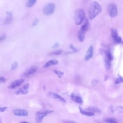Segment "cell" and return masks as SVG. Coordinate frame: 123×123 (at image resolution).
<instances>
[{
    "mask_svg": "<svg viewBox=\"0 0 123 123\" xmlns=\"http://www.w3.org/2000/svg\"><path fill=\"white\" fill-rule=\"evenodd\" d=\"M102 11L101 5L97 2L94 1L91 5L89 10V17L90 20L94 19Z\"/></svg>",
    "mask_w": 123,
    "mask_h": 123,
    "instance_id": "6da1fadb",
    "label": "cell"
},
{
    "mask_svg": "<svg viewBox=\"0 0 123 123\" xmlns=\"http://www.w3.org/2000/svg\"><path fill=\"white\" fill-rule=\"evenodd\" d=\"M85 17V12L82 8L77 9L74 12V22L76 25H80L84 21Z\"/></svg>",
    "mask_w": 123,
    "mask_h": 123,
    "instance_id": "7a4b0ae2",
    "label": "cell"
},
{
    "mask_svg": "<svg viewBox=\"0 0 123 123\" xmlns=\"http://www.w3.org/2000/svg\"><path fill=\"white\" fill-rule=\"evenodd\" d=\"M55 5L54 3H47L44 6L43 9V12L45 15L49 16L54 13L55 10Z\"/></svg>",
    "mask_w": 123,
    "mask_h": 123,
    "instance_id": "3957f363",
    "label": "cell"
},
{
    "mask_svg": "<svg viewBox=\"0 0 123 123\" xmlns=\"http://www.w3.org/2000/svg\"><path fill=\"white\" fill-rule=\"evenodd\" d=\"M88 23L86 22L82 26L80 29L78 31V38L80 42H83L84 41L86 32L88 29Z\"/></svg>",
    "mask_w": 123,
    "mask_h": 123,
    "instance_id": "277c9868",
    "label": "cell"
},
{
    "mask_svg": "<svg viewBox=\"0 0 123 123\" xmlns=\"http://www.w3.org/2000/svg\"><path fill=\"white\" fill-rule=\"evenodd\" d=\"M52 110H48L43 112H37L36 113V121L37 123H41L43 119L48 114L52 113Z\"/></svg>",
    "mask_w": 123,
    "mask_h": 123,
    "instance_id": "5b68a950",
    "label": "cell"
},
{
    "mask_svg": "<svg viewBox=\"0 0 123 123\" xmlns=\"http://www.w3.org/2000/svg\"><path fill=\"white\" fill-rule=\"evenodd\" d=\"M108 11L110 16L112 17L116 16L118 13V9L116 5L114 3H111L108 5Z\"/></svg>",
    "mask_w": 123,
    "mask_h": 123,
    "instance_id": "8992f818",
    "label": "cell"
},
{
    "mask_svg": "<svg viewBox=\"0 0 123 123\" xmlns=\"http://www.w3.org/2000/svg\"><path fill=\"white\" fill-rule=\"evenodd\" d=\"M111 36L114 39V41L118 43V44H121L123 43L121 37L119 36L118 34V32L117 30L115 28H111Z\"/></svg>",
    "mask_w": 123,
    "mask_h": 123,
    "instance_id": "52a82bcc",
    "label": "cell"
},
{
    "mask_svg": "<svg viewBox=\"0 0 123 123\" xmlns=\"http://www.w3.org/2000/svg\"><path fill=\"white\" fill-rule=\"evenodd\" d=\"M29 84H26L24 85L23 86H22L21 87L19 88L17 90H16L15 93L16 95H20V94L25 95L27 94L29 91Z\"/></svg>",
    "mask_w": 123,
    "mask_h": 123,
    "instance_id": "ba28073f",
    "label": "cell"
},
{
    "mask_svg": "<svg viewBox=\"0 0 123 123\" xmlns=\"http://www.w3.org/2000/svg\"><path fill=\"white\" fill-rule=\"evenodd\" d=\"M24 82V79H17L12 82L10 86H9V88L10 89H15L19 86H20Z\"/></svg>",
    "mask_w": 123,
    "mask_h": 123,
    "instance_id": "9c48e42d",
    "label": "cell"
},
{
    "mask_svg": "<svg viewBox=\"0 0 123 123\" xmlns=\"http://www.w3.org/2000/svg\"><path fill=\"white\" fill-rule=\"evenodd\" d=\"M13 114L16 116H27L28 115V112L26 110L17 109L13 111Z\"/></svg>",
    "mask_w": 123,
    "mask_h": 123,
    "instance_id": "30bf717a",
    "label": "cell"
},
{
    "mask_svg": "<svg viewBox=\"0 0 123 123\" xmlns=\"http://www.w3.org/2000/svg\"><path fill=\"white\" fill-rule=\"evenodd\" d=\"M94 54V49H93V47L91 45L89 46V48L88 49L87 52L86 53V54L85 55V59L86 61L89 60L90 59L92 58Z\"/></svg>",
    "mask_w": 123,
    "mask_h": 123,
    "instance_id": "8fae6325",
    "label": "cell"
},
{
    "mask_svg": "<svg viewBox=\"0 0 123 123\" xmlns=\"http://www.w3.org/2000/svg\"><path fill=\"white\" fill-rule=\"evenodd\" d=\"M49 95L50 97H51L52 98H53L57 100H58L59 101H61V102H62L63 103L66 102V100H65V99L62 97L61 96H60V95H59L57 93L51 92L49 93Z\"/></svg>",
    "mask_w": 123,
    "mask_h": 123,
    "instance_id": "7c38bea8",
    "label": "cell"
},
{
    "mask_svg": "<svg viewBox=\"0 0 123 123\" xmlns=\"http://www.w3.org/2000/svg\"><path fill=\"white\" fill-rule=\"evenodd\" d=\"M6 18L4 20V24L6 25L10 24L12 20V12L9 11H7L6 12Z\"/></svg>",
    "mask_w": 123,
    "mask_h": 123,
    "instance_id": "4fadbf2b",
    "label": "cell"
},
{
    "mask_svg": "<svg viewBox=\"0 0 123 123\" xmlns=\"http://www.w3.org/2000/svg\"><path fill=\"white\" fill-rule=\"evenodd\" d=\"M37 69L36 66H32L31 67L29 68L26 72H25L24 74L25 76H30L31 75L34 74V73H35L37 72Z\"/></svg>",
    "mask_w": 123,
    "mask_h": 123,
    "instance_id": "5bb4252c",
    "label": "cell"
},
{
    "mask_svg": "<svg viewBox=\"0 0 123 123\" xmlns=\"http://www.w3.org/2000/svg\"><path fill=\"white\" fill-rule=\"evenodd\" d=\"M58 63H59L58 61L56 60H51L45 63L44 65V68H48L52 65H57Z\"/></svg>",
    "mask_w": 123,
    "mask_h": 123,
    "instance_id": "9a60e30c",
    "label": "cell"
},
{
    "mask_svg": "<svg viewBox=\"0 0 123 123\" xmlns=\"http://www.w3.org/2000/svg\"><path fill=\"white\" fill-rule=\"evenodd\" d=\"M71 98L73 101H75L76 103H80V104L83 103V99L82 98L78 96L75 95L74 94H72L71 95Z\"/></svg>",
    "mask_w": 123,
    "mask_h": 123,
    "instance_id": "2e32d148",
    "label": "cell"
},
{
    "mask_svg": "<svg viewBox=\"0 0 123 123\" xmlns=\"http://www.w3.org/2000/svg\"><path fill=\"white\" fill-rule=\"evenodd\" d=\"M79 110H80V113H81L82 114H83L84 115L87 116H92L95 115V113L93 112L88 111L87 110H86V111L84 110L82 108H81L80 107H79Z\"/></svg>",
    "mask_w": 123,
    "mask_h": 123,
    "instance_id": "e0dca14e",
    "label": "cell"
},
{
    "mask_svg": "<svg viewBox=\"0 0 123 123\" xmlns=\"http://www.w3.org/2000/svg\"><path fill=\"white\" fill-rule=\"evenodd\" d=\"M104 64H105L106 69L107 70L110 69L111 66V61L104 58Z\"/></svg>",
    "mask_w": 123,
    "mask_h": 123,
    "instance_id": "ac0fdd59",
    "label": "cell"
},
{
    "mask_svg": "<svg viewBox=\"0 0 123 123\" xmlns=\"http://www.w3.org/2000/svg\"><path fill=\"white\" fill-rule=\"evenodd\" d=\"M86 110L88 111L93 112H94L95 113L96 112V113H100L101 112L100 110L98 108H97V107H91V108H87Z\"/></svg>",
    "mask_w": 123,
    "mask_h": 123,
    "instance_id": "d6986e66",
    "label": "cell"
},
{
    "mask_svg": "<svg viewBox=\"0 0 123 123\" xmlns=\"http://www.w3.org/2000/svg\"><path fill=\"white\" fill-rule=\"evenodd\" d=\"M37 0H28L26 3V6L30 8L32 7L36 3Z\"/></svg>",
    "mask_w": 123,
    "mask_h": 123,
    "instance_id": "ffe728a7",
    "label": "cell"
},
{
    "mask_svg": "<svg viewBox=\"0 0 123 123\" xmlns=\"http://www.w3.org/2000/svg\"><path fill=\"white\" fill-rule=\"evenodd\" d=\"M53 71L55 73V74L58 76V77L60 78H62V76H63L64 73L62 72V71H59V70H53Z\"/></svg>",
    "mask_w": 123,
    "mask_h": 123,
    "instance_id": "44dd1931",
    "label": "cell"
},
{
    "mask_svg": "<svg viewBox=\"0 0 123 123\" xmlns=\"http://www.w3.org/2000/svg\"><path fill=\"white\" fill-rule=\"evenodd\" d=\"M105 121L107 123H118L117 120L114 118H107Z\"/></svg>",
    "mask_w": 123,
    "mask_h": 123,
    "instance_id": "7402d4cb",
    "label": "cell"
},
{
    "mask_svg": "<svg viewBox=\"0 0 123 123\" xmlns=\"http://www.w3.org/2000/svg\"><path fill=\"white\" fill-rule=\"evenodd\" d=\"M122 82H123V77L119 75V76L115 80V84H118Z\"/></svg>",
    "mask_w": 123,
    "mask_h": 123,
    "instance_id": "603a6c76",
    "label": "cell"
},
{
    "mask_svg": "<svg viewBox=\"0 0 123 123\" xmlns=\"http://www.w3.org/2000/svg\"><path fill=\"white\" fill-rule=\"evenodd\" d=\"M113 111H116L118 113H123V106H118L117 107L115 108Z\"/></svg>",
    "mask_w": 123,
    "mask_h": 123,
    "instance_id": "cb8c5ba5",
    "label": "cell"
},
{
    "mask_svg": "<svg viewBox=\"0 0 123 123\" xmlns=\"http://www.w3.org/2000/svg\"><path fill=\"white\" fill-rule=\"evenodd\" d=\"M17 66H18V63H17V62H14L12 64V66H11V70H13L17 68Z\"/></svg>",
    "mask_w": 123,
    "mask_h": 123,
    "instance_id": "d4e9b609",
    "label": "cell"
},
{
    "mask_svg": "<svg viewBox=\"0 0 123 123\" xmlns=\"http://www.w3.org/2000/svg\"><path fill=\"white\" fill-rule=\"evenodd\" d=\"M62 53V50H57L54 52H52L50 53L51 55H60L61 53Z\"/></svg>",
    "mask_w": 123,
    "mask_h": 123,
    "instance_id": "484cf974",
    "label": "cell"
},
{
    "mask_svg": "<svg viewBox=\"0 0 123 123\" xmlns=\"http://www.w3.org/2000/svg\"><path fill=\"white\" fill-rule=\"evenodd\" d=\"M39 22V20L37 19H35L34 21L33 22V23H32V26H36L37 24Z\"/></svg>",
    "mask_w": 123,
    "mask_h": 123,
    "instance_id": "4316f807",
    "label": "cell"
},
{
    "mask_svg": "<svg viewBox=\"0 0 123 123\" xmlns=\"http://www.w3.org/2000/svg\"><path fill=\"white\" fill-rule=\"evenodd\" d=\"M70 48H71V49H72L73 50V51H74V52H77V50H78L76 48H75L74 46V45H70Z\"/></svg>",
    "mask_w": 123,
    "mask_h": 123,
    "instance_id": "83f0119b",
    "label": "cell"
},
{
    "mask_svg": "<svg viewBox=\"0 0 123 123\" xmlns=\"http://www.w3.org/2000/svg\"><path fill=\"white\" fill-rule=\"evenodd\" d=\"M7 109V107H0V112H2L4 111H5Z\"/></svg>",
    "mask_w": 123,
    "mask_h": 123,
    "instance_id": "f1b7e54d",
    "label": "cell"
},
{
    "mask_svg": "<svg viewBox=\"0 0 123 123\" xmlns=\"http://www.w3.org/2000/svg\"><path fill=\"white\" fill-rule=\"evenodd\" d=\"M6 38V35L5 34H3L2 35H1L0 36V41H3Z\"/></svg>",
    "mask_w": 123,
    "mask_h": 123,
    "instance_id": "f546056e",
    "label": "cell"
},
{
    "mask_svg": "<svg viewBox=\"0 0 123 123\" xmlns=\"http://www.w3.org/2000/svg\"><path fill=\"white\" fill-rule=\"evenodd\" d=\"M5 82V78L3 77H2V76H1L0 77V82L1 83H4Z\"/></svg>",
    "mask_w": 123,
    "mask_h": 123,
    "instance_id": "4dcf8cb0",
    "label": "cell"
},
{
    "mask_svg": "<svg viewBox=\"0 0 123 123\" xmlns=\"http://www.w3.org/2000/svg\"><path fill=\"white\" fill-rule=\"evenodd\" d=\"M59 46V44L58 43H56L55 44H54L53 46H52V48H57Z\"/></svg>",
    "mask_w": 123,
    "mask_h": 123,
    "instance_id": "1f68e13d",
    "label": "cell"
},
{
    "mask_svg": "<svg viewBox=\"0 0 123 123\" xmlns=\"http://www.w3.org/2000/svg\"><path fill=\"white\" fill-rule=\"evenodd\" d=\"M63 123H76L72 121H67L64 122Z\"/></svg>",
    "mask_w": 123,
    "mask_h": 123,
    "instance_id": "d6a6232c",
    "label": "cell"
},
{
    "mask_svg": "<svg viewBox=\"0 0 123 123\" xmlns=\"http://www.w3.org/2000/svg\"><path fill=\"white\" fill-rule=\"evenodd\" d=\"M20 123H30L26 121H22V122H21Z\"/></svg>",
    "mask_w": 123,
    "mask_h": 123,
    "instance_id": "836d02e7",
    "label": "cell"
},
{
    "mask_svg": "<svg viewBox=\"0 0 123 123\" xmlns=\"http://www.w3.org/2000/svg\"><path fill=\"white\" fill-rule=\"evenodd\" d=\"M0 123H2V121H1V120H0Z\"/></svg>",
    "mask_w": 123,
    "mask_h": 123,
    "instance_id": "e575fe53",
    "label": "cell"
}]
</instances>
